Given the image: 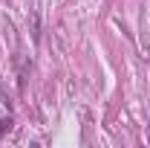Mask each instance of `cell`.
<instances>
[{"label":"cell","instance_id":"obj_1","mask_svg":"<svg viewBox=\"0 0 150 148\" xmlns=\"http://www.w3.org/2000/svg\"><path fill=\"white\" fill-rule=\"evenodd\" d=\"M32 38H40V20H38V15H32Z\"/></svg>","mask_w":150,"mask_h":148},{"label":"cell","instance_id":"obj_2","mask_svg":"<svg viewBox=\"0 0 150 148\" xmlns=\"http://www.w3.org/2000/svg\"><path fill=\"white\" fill-rule=\"evenodd\" d=\"M9 128H12V119H9V116H6V119H0V137H3V134H9Z\"/></svg>","mask_w":150,"mask_h":148}]
</instances>
